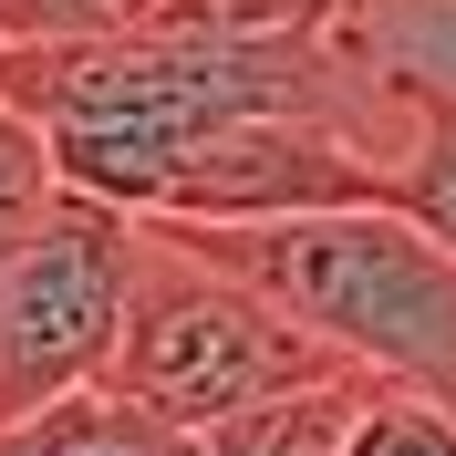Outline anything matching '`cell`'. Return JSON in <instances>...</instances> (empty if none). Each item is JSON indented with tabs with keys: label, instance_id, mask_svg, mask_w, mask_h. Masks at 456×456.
Wrapping results in <instances>:
<instances>
[{
	"label": "cell",
	"instance_id": "3957f363",
	"mask_svg": "<svg viewBox=\"0 0 456 456\" xmlns=\"http://www.w3.org/2000/svg\"><path fill=\"white\" fill-rule=\"evenodd\" d=\"M135 281V208L62 187L21 239H0V426L104 384Z\"/></svg>",
	"mask_w": 456,
	"mask_h": 456
},
{
	"label": "cell",
	"instance_id": "8992f818",
	"mask_svg": "<svg viewBox=\"0 0 456 456\" xmlns=\"http://www.w3.org/2000/svg\"><path fill=\"white\" fill-rule=\"evenodd\" d=\"M342 456H456V404L404 395V384H373L342 426Z\"/></svg>",
	"mask_w": 456,
	"mask_h": 456
},
{
	"label": "cell",
	"instance_id": "277c9868",
	"mask_svg": "<svg viewBox=\"0 0 456 456\" xmlns=\"http://www.w3.org/2000/svg\"><path fill=\"white\" fill-rule=\"evenodd\" d=\"M176 446H187V436H176L167 415H145L135 395H114V384H84V395L0 426V456H176Z\"/></svg>",
	"mask_w": 456,
	"mask_h": 456
},
{
	"label": "cell",
	"instance_id": "5b68a950",
	"mask_svg": "<svg viewBox=\"0 0 456 456\" xmlns=\"http://www.w3.org/2000/svg\"><path fill=\"white\" fill-rule=\"evenodd\" d=\"M404 94H415V114H404V156H395V176H384V198L456 259V104L426 94V84H404Z\"/></svg>",
	"mask_w": 456,
	"mask_h": 456
},
{
	"label": "cell",
	"instance_id": "ba28073f",
	"mask_svg": "<svg viewBox=\"0 0 456 456\" xmlns=\"http://www.w3.org/2000/svg\"><path fill=\"white\" fill-rule=\"evenodd\" d=\"M312 11H322V21H342V11H353V0H312Z\"/></svg>",
	"mask_w": 456,
	"mask_h": 456
},
{
	"label": "cell",
	"instance_id": "9c48e42d",
	"mask_svg": "<svg viewBox=\"0 0 456 456\" xmlns=\"http://www.w3.org/2000/svg\"><path fill=\"white\" fill-rule=\"evenodd\" d=\"M176 456H218V446H208V436H187V446H176Z\"/></svg>",
	"mask_w": 456,
	"mask_h": 456
},
{
	"label": "cell",
	"instance_id": "7a4b0ae2",
	"mask_svg": "<svg viewBox=\"0 0 456 456\" xmlns=\"http://www.w3.org/2000/svg\"><path fill=\"white\" fill-rule=\"evenodd\" d=\"M332 363L281 301H259L228 259H208L187 228L135 218V281H125V332H114L104 384L135 395L145 415H167L176 436H218L259 404L301 395V384H332Z\"/></svg>",
	"mask_w": 456,
	"mask_h": 456
},
{
	"label": "cell",
	"instance_id": "52a82bcc",
	"mask_svg": "<svg viewBox=\"0 0 456 456\" xmlns=\"http://www.w3.org/2000/svg\"><path fill=\"white\" fill-rule=\"evenodd\" d=\"M53 198H62V167H53V135H42V114L0 94V239H21V228L42 218Z\"/></svg>",
	"mask_w": 456,
	"mask_h": 456
},
{
	"label": "cell",
	"instance_id": "6da1fadb",
	"mask_svg": "<svg viewBox=\"0 0 456 456\" xmlns=\"http://www.w3.org/2000/svg\"><path fill=\"white\" fill-rule=\"evenodd\" d=\"M187 239L208 259H228L259 301H281L332 363L456 404V259L395 198L290 208V218H228V228H187Z\"/></svg>",
	"mask_w": 456,
	"mask_h": 456
},
{
	"label": "cell",
	"instance_id": "30bf717a",
	"mask_svg": "<svg viewBox=\"0 0 456 456\" xmlns=\"http://www.w3.org/2000/svg\"><path fill=\"white\" fill-rule=\"evenodd\" d=\"M0 53H11V21H0Z\"/></svg>",
	"mask_w": 456,
	"mask_h": 456
}]
</instances>
